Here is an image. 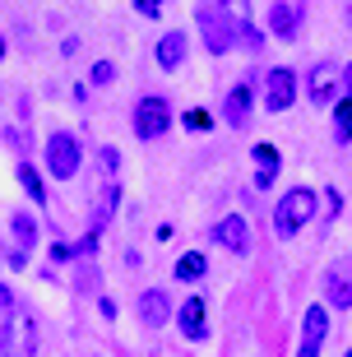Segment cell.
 I'll return each mask as SVG.
<instances>
[{
  "label": "cell",
  "mask_w": 352,
  "mask_h": 357,
  "mask_svg": "<svg viewBox=\"0 0 352 357\" xmlns=\"http://www.w3.org/2000/svg\"><path fill=\"white\" fill-rule=\"evenodd\" d=\"M195 24H199V33H204L209 56H227L236 47V19H232V10H227V5H218V0L195 5Z\"/></svg>",
  "instance_id": "1"
},
{
  "label": "cell",
  "mask_w": 352,
  "mask_h": 357,
  "mask_svg": "<svg viewBox=\"0 0 352 357\" xmlns=\"http://www.w3.org/2000/svg\"><path fill=\"white\" fill-rule=\"evenodd\" d=\"M315 218V190L311 185H297V190H287L283 199H278V209H274V237H297L301 227Z\"/></svg>",
  "instance_id": "2"
},
{
  "label": "cell",
  "mask_w": 352,
  "mask_h": 357,
  "mask_svg": "<svg viewBox=\"0 0 352 357\" xmlns=\"http://www.w3.org/2000/svg\"><path fill=\"white\" fill-rule=\"evenodd\" d=\"M130 126H135V135H139L144 144H158V139L171 130V102H167V98H158V93H144L139 102H135Z\"/></svg>",
  "instance_id": "3"
},
{
  "label": "cell",
  "mask_w": 352,
  "mask_h": 357,
  "mask_svg": "<svg viewBox=\"0 0 352 357\" xmlns=\"http://www.w3.org/2000/svg\"><path fill=\"white\" fill-rule=\"evenodd\" d=\"M47 167H52V176H61V181H75L79 167H84V139L70 130H56L52 139H47Z\"/></svg>",
  "instance_id": "4"
},
{
  "label": "cell",
  "mask_w": 352,
  "mask_h": 357,
  "mask_svg": "<svg viewBox=\"0 0 352 357\" xmlns=\"http://www.w3.org/2000/svg\"><path fill=\"white\" fill-rule=\"evenodd\" d=\"M0 357H38V320L14 311L0 330Z\"/></svg>",
  "instance_id": "5"
},
{
  "label": "cell",
  "mask_w": 352,
  "mask_h": 357,
  "mask_svg": "<svg viewBox=\"0 0 352 357\" xmlns=\"http://www.w3.org/2000/svg\"><path fill=\"white\" fill-rule=\"evenodd\" d=\"M287 107H297V70L274 66L269 75H264V112L283 116Z\"/></svg>",
  "instance_id": "6"
},
{
  "label": "cell",
  "mask_w": 352,
  "mask_h": 357,
  "mask_svg": "<svg viewBox=\"0 0 352 357\" xmlns=\"http://www.w3.org/2000/svg\"><path fill=\"white\" fill-rule=\"evenodd\" d=\"M264 19H269V33H274L278 42H297L301 24H306V5H297V0H274Z\"/></svg>",
  "instance_id": "7"
},
{
  "label": "cell",
  "mask_w": 352,
  "mask_h": 357,
  "mask_svg": "<svg viewBox=\"0 0 352 357\" xmlns=\"http://www.w3.org/2000/svg\"><path fill=\"white\" fill-rule=\"evenodd\" d=\"M325 334H329V311H325V306H306V316H301L297 357H320V348H325Z\"/></svg>",
  "instance_id": "8"
},
{
  "label": "cell",
  "mask_w": 352,
  "mask_h": 357,
  "mask_svg": "<svg viewBox=\"0 0 352 357\" xmlns=\"http://www.w3.org/2000/svg\"><path fill=\"white\" fill-rule=\"evenodd\" d=\"M213 241H218L227 255H250V223L241 213H227V218L213 227Z\"/></svg>",
  "instance_id": "9"
},
{
  "label": "cell",
  "mask_w": 352,
  "mask_h": 357,
  "mask_svg": "<svg viewBox=\"0 0 352 357\" xmlns=\"http://www.w3.org/2000/svg\"><path fill=\"white\" fill-rule=\"evenodd\" d=\"M339 84H343V70L334 66V61H320V66L311 70V79H306V93H311L315 107H329L334 93H339Z\"/></svg>",
  "instance_id": "10"
},
{
  "label": "cell",
  "mask_w": 352,
  "mask_h": 357,
  "mask_svg": "<svg viewBox=\"0 0 352 357\" xmlns=\"http://www.w3.org/2000/svg\"><path fill=\"white\" fill-rule=\"evenodd\" d=\"M176 325H181V334L190 339V344L209 339V316H204V297H199V292H190V297L181 302V311H176Z\"/></svg>",
  "instance_id": "11"
},
{
  "label": "cell",
  "mask_w": 352,
  "mask_h": 357,
  "mask_svg": "<svg viewBox=\"0 0 352 357\" xmlns=\"http://www.w3.org/2000/svg\"><path fill=\"white\" fill-rule=\"evenodd\" d=\"M185 56H190V33H185V28H171V33H162V38H158V47H153V61H158L162 70L185 66Z\"/></svg>",
  "instance_id": "12"
},
{
  "label": "cell",
  "mask_w": 352,
  "mask_h": 357,
  "mask_svg": "<svg viewBox=\"0 0 352 357\" xmlns=\"http://www.w3.org/2000/svg\"><path fill=\"white\" fill-rule=\"evenodd\" d=\"M250 107H255L250 84H236V89L222 98V121H227L232 130H246V126H250Z\"/></svg>",
  "instance_id": "13"
},
{
  "label": "cell",
  "mask_w": 352,
  "mask_h": 357,
  "mask_svg": "<svg viewBox=\"0 0 352 357\" xmlns=\"http://www.w3.org/2000/svg\"><path fill=\"white\" fill-rule=\"evenodd\" d=\"M135 311H139V320L148 325V330H162L171 320V302H167V292L162 288H148V292H139V302H135Z\"/></svg>",
  "instance_id": "14"
},
{
  "label": "cell",
  "mask_w": 352,
  "mask_h": 357,
  "mask_svg": "<svg viewBox=\"0 0 352 357\" xmlns=\"http://www.w3.org/2000/svg\"><path fill=\"white\" fill-rule=\"evenodd\" d=\"M250 162H255V190H269V185L278 181V167H283V158H278V149L274 144H255L250 149Z\"/></svg>",
  "instance_id": "15"
},
{
  "label": "cell",
  "mask_w": 352,
  "mask_h": 357,
  "mask_svg": "<svg viewBox=\"0 0 352 357\" xmlns=\"http://www.w3.org/2000/svg\"><path fill=\"white\" fill-rule=\"evenodd\" d=\"M14 251H33V246H38V218H33V213H24V209H19V213H14Z\"/></svg>",
  "instance_id": "16"
},
{
  "label": "cell",
  "mask_w": 352,
  "mask_h": 357,
  "mask_svg": "<svg viewBox=\"0 0 352 357\" xmlns=\"http://www.w3.org/2000/svg\"><path fill=\"white\" fill-rule=\"evenodd\" d=\"M334 144H352V98H334Z\"/></svg>",
  "instance_id": "17"
},
{
  "label": "cell",
  "mask_w": 352,
  "mask_h": 357,
  "mask_svg": "<svg viewBox=\"0 0 352 357\" xmlns=\"http://www.w3.org/2000/svg\"><path fill=\"white\" fill-rule=\"evenodd\" d=\"M171 274L181 278V283H199V278L209 274V260H204L199 251H185L181 260H176V269H171Z\"/></svg>",
  "instance_id": "18"
},
{
  "label": "cell",
  "mask_w": 352,
  "mask_h": 357,
  "mask_svg": "<svg viewBox=\"0 0 352 357\" xmlns=\"http://www.w3.org/2000/svg\"><path fill=\"white\" fill-rule=\"evenodd\" d=\"M19 185H24V195L28 199H47V185H42V176H38V167H33V162H19Z\"/></svg>",
  "instance_id": "19"
},
{
  "label": "cell",
  "mask_w": 352,
  "mask_h": 357,
  "mask_svg": "<svg viewBox=\"0 0 352 357\" xmlns=\"http://www.w3.org/2000/svg\"><path fill=\"white\" fill-rule=\"evenodd\" d=\"M325 297L334 302V311H348V306H352V283H348V278H339V274H329Z\"/></svg>",
  "instance_id": "20"
},
{
  "label": "cell",
  "mask_w": 352,
  "mask_h": 357,
  "mask_svg": "<svg viewBox=\"0 0 352 357\" xmlns=\"http://www.w3.org/2000/svg\"><path fill=\"white\" fill-rule=\"evenodd\" d=\"M236 42H241L246 52H260V47H264V33L250 24V19H236Z\"/></svg>",
  "instance_id": "21"
},
{
  "label": "cell",
  "mask_w": 352,
  "mask_h": 357,
  "mask_svg": "<svg viewBox=\"0 0 352 357\" xmlns=\"http://www.w3.org/2000/svg\"><path fill=\"white\" fill-rule=\"evenodd\" d=\"M98 167H102V176H116L121 172V149L102 144V149H98Z\"/></svg>",
  "instance_id": "22"
},
{
  "label": "cell",
  "mask_w": 352,
  "mask_h": 357,
  "mask_svg": "<svg viewBox=\"0 0 352 357\" xmlns=\"http://www.w3.org/2000/svg\"><path fill=\"white\" fill-rule=\"evenodd\" d=\"M112 79H116V66H112V61H98V66H93V75H89L93 89H107Z\"/></svg>",
  "instance_id": "23"
},
{
  "label": "cell",
  "mask_w": 352,
  "mask_h": 357,
  "mask_svg": "<svg viewBox=\"0 0 352 357\" xmlns=\"http://www.w3.org/2000/svg\"><path fill=\"white\" fill-rule=\"evenodd\" d=\"M185 130H209V126H213V116H209V112H185Z\"/></svg>",
  "instance_id": "24"
},
{
  "label": "cell",
  "mask_w": 352,
  "mask_h": 357,
  "mask_svg": "<svg viewBox=\"0 0 352 357\" xmlns=\"http://www.w3.org/2000/svg\"><path fill=\"white\" fill-rule=\"evenodd\" d=\"M135 14H144V19H158V14H162V5H158V0H135Z\"/></svg>",
  "instance_id": "25"
},
{
  "label": "cell",
  "mask_w": 352,
  "mask_h": 357,
  "mask_svg": "<svg viewBox=\"0 0 352 357\" xmlns=\"http://www.w3.org/2000/svg\"><path fill=\"white\" fill-rule=\"evenodd\" d=\"M0 311L14 316V288H5V283H0Z\"/></svg>",
  "instance_id": "26"
},
{
  "label": "cell",
  "mask_w": 352,
  "mask_h": 357,
  "mask_svg": "<svg viewBox=\"0 0 352 357\" xmlns=\"http://www.w3.org/2000/svg\"><path fill=\"white\" fill-rule=\"evenodd\" d=\"M98 311H102L107 320H116V302H112V297H102V302H98Z\"/></svg>",
  "instance_id": "27"
},
{
  "label": "cell",
  "mask_w": 352,
  "mask_h": 357,
  "mask_svg": "<svg viewBox=\"0 0 352 357\" xmlns=\"http://www.w3.org/2000/svg\"><path fill=\"white\" fill-rule=\"evenodd\" d=\"M343 84H348V98H352V61L343 66Z\"/></svg>",
  "instance_id": "28"
},
{
  "label": "cell",
  "mask_w": 352,
  "mask_h": 357,
  "mask_svg": "<svg viewBox=\"0 0 352 357\" xmlns=\"http://www.w3.org/2000/svg\"><path fill=\"white\" fill-rule=\"evenodd\" d=\"M5 52H10V42H5V38H0V56H5Z\"/></svg>",
  "instance_id": "29"
},
{
  "label": "cell",
  "mask_w": 352,
  "mask_h": 357,
  "mask_svg": "<svg viewBox=\"0 0 352 357\" xmlns=\"http://www.w3.org/2000/svg\"><path fill=\"white\" fill-rule=\"evenodd\" d=\"M348 28H352V5H348Z\"/></svg>",
  "instance_id": "30"
},
{
  "label": "cell",
  "mask_w": 352,
  "mask_h": 357,
  "mask_svg": "<svg viewBox=\"0 0 352 357\" xmlns=\"http://www.w3.org/2000/svg\"><path fill=\"white\" fill-rule=\"evenodd\" d=\"M343 357H352V348H348V353H343Z\"/></svg>",
  "instance_id": "31"
}]
</instances>
